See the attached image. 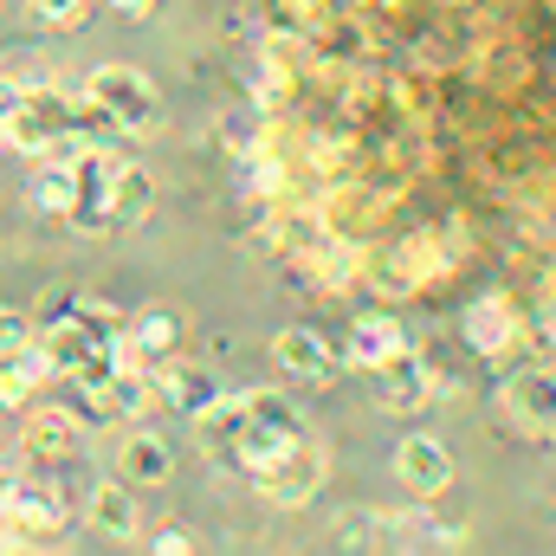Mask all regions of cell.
<instances>
[{"label":"cell","instance_id":"obj_1","mask_svg":"<svg viewBox=\"0 0 556 556\" xmlns=\"http://www.w3.org/2000/svg\"><path fill=\"white\" fill-rule=\"evenodd\" d=\"M85 104L117 137H155L162 130V98H155V85L142 78L137 65H98L85 78Z\"/></svg>","mask_w":556,"mask_h":556},{"label":"cell","instance_id":"obj_2","mask_svg":"<svg viewBox=\"0 0 556 556\" xmlns=\"http://www.w3.org/2000/svg\"><path fill=\"white\" fill-rule=\"evenodd\" d=\"M247 479H253L273 505H285V511H291V505H311L317 485H324V446H311V433H304V440L278 446L266 466H253Z\"/></svg>","mask_w":556,"mask_h":556},{"label":"cell","instance_id":"obj_3","mask_svg":"<svg viewBox=\"0 0 556 556\" xmlns=\"http://www.w3.org/2000/svg\"><path fill=\"white\" fill-rule=\"evenodd\" d=\"M0 505H7V531H13L20 544H59V538H65V505H59V492H46L39 479L0 485Z\"/></svg>","mask_w":556,"mask_h":556},{"label":"cell","instance_id":"obj_4","mask_svg":"<svg viewBox=\"0 0 556 556\" xmlns=\"http://www.w3.org/2000/svg\"><path fill=\"white\" fill-rule=\"evenodd\" d=\"M291 440H304V415L285 402V395H247V453H240V472H253V466H266L278 446H291Z\"/></svg>","mask_w":556,"mask_h":556},{"label":"cell","instance_id":"obj_5","mask_svg":"<svg viewBox=\"0 0 556 556\" xmlns=\"http://www.w3.org/2000/svg\"><path fill=\"white\" fill-rule=\"evenodd\" d=\"M498 415L531 440H556V376L551 369H525L498 389Z\"/></svg>","mask_w":556,"mask_h":556},{"label":"cell","instance_id":"obj_6","mask_svg":"<svg viewBox=\"0 0 556 556\" xmlns=\"http://www.w3.org/2000/svg\"><path fill=\"white\" fill-rule=\"evenodd\" d=\"M117 168H124V162H111V155H98V149L72 155V175H78L72 227H78V233H111V188H117Z\"/></svg>","mask_w":556,"mask_h":556},{"label":"cell","instance_id":"obj_7","mask_svg":"<svg viewBox=\"0 0 556 556\" xmlns=\"http://www.w3.org/2000/svg\"><path fill=\"white\" fill-rule=\"evenodd\" d=\"M194 446L220 466L240 472V453H247V395H220L214 408L194 415Z\"/></svg>","mask_w":556,"mask_h":556},{"label":"cell","instance_id":"obj_8","mask_svg":"<svg viewBox=\"0 0 556 556\" xmlns=\"http://www.w3.org/2000/svg\"><path fill=\"white\" fill-rule=\"evenodd\" d=\"M78 446H85V420L72 415V408H33L26 427H20V453L39 459V466H59Z\"/></svg>","mask_w":556,"mask_h":556},{"label":"cell","instance_id":"obj_9","mask_svg":"<svg viewBox=\"0 0 556 556\" xmlns=\"http://www.w3.org/2000/svg\"><path fill=\"white\" fill-rule=\"evenodd\" d=\"M395 479H402L415 498H440V492L453 485V453H446L433 433H408V440L395 446Z\"/></svg>","mask_w":556,"mask_h":556},{"label":"cell","instance_id":"obj_10","mask_svg":"<svg viewBox=\"0 0 556 556\" xmlns=\"http://www.w3.org/2000/svg\"><path fill=\"white\" fill-rule=\"evenodd\" d=\"M369 389H376V402L395 408V415H415V408L433 402V376L420 369L415 350H402V356H389L382 369H369Z\"/></svg>","mask_w":556,"mask_h":556},{"label":"cell","instance_id":"obj_11","mask_svg":"<svg viewBox=\"0 0 556 556\" xmlns=\"http://www.w3.org/2000/svg\"><path fill=\"white\" fill-rule=\"evenodd\" d=\"M273 363L285 369V376H298V382H330L337 376V350L311 330V324H291V330H278L273 337Z\"/></svg>","mask_w":556,"mask_h":556},{"label":"cell","instance_id":"obj_12","mask_svg":"<svg viewBox=\"0 0 556 556\" xmlns=\"http://www.w3.org/2000/svg\"><path fill=\"white\" fill-rule=\"evenodd\" d=\"M124 343H130V356H137L142 369H162V363L181 350V317H175V311H162V304H149V311L130 317Z\"/></svg>","mask_w":556,"mask_h":556},{"label":"cell","instance_id":"obj_13","mask_svg":"<svg viewBox=\"0 0 556 556\" xmlns=\"http://www.w3.org/2000/svg\"><path fill=\"white\" fill-rule=\"evenodd\" d=\"M155 395L175 408V415H201V408H214L220 402V382L207 376V369H194V363H162V376H155Z\"/></svg>","mask_w":556,"mask_h":556},{"label":"cell","instance_id":"obj_14","mask_svg":"<svg viewBox=\"0 0 556 556\" xmlns=\"http://www.w3.org/2000/svg\"><path fill=\"white\" fill-rule=\"evenodd\" d=\"M175 472V453H168V440L162 433H124L117 440V479H130V485H162Z\"/></svg>","mask_w":556,"mask_h":556},{"label":"cell","instance_id":"obj_15","mask_svg":"<svg viewBox=\"0 0 556 556\" xmlns=\"http://www.w3.org/2000/svg\"><path fill=\"white\" fill-rule=\"evenodd\" d=\"M408 350V337H402V324L395 317H356L350 324V363L369 376V369H382L389 356H402Z\"/></svg>","mask_w":556,"mask_h":556},{"label":"cell","instance_id":"obj_16","mask_svg":"<svg viewBox=\"0 0 556 556\" xmlns=\"http://www.w3.org/2000/svg\"><path fill=\"white\" fill-rule=\"evenodd\" d=\"M85 511H91V531H104L111 544H130V538H137V525H142L137 498H130V479H124V485H98Z\"/></svg>","mask_w":556,"mask_h":556},{"label":"cell","instance_id":"obj_17","mask_svg":"<svg viewBox=\"0 0 556 556\" xmlns=\"http://www.w3.org/2000/svg\"><path fill=\"white\" fill-rule=\"evenodd\" d=\"M26 201H33L46 220H72V207H78V175H72V162H52V155H46V168L33 175Z\"/></svg>","mask_w":556,"mask_h":556},{"label":"cell","instance_id":"obj_18","mask_svg":"<svg viewBox=\"0 0 556 556\" xmlns=\"http://www.w3.org/2000/svg\"><path fill=\"white\" fill-rule=\"evenodd\" d=\"M453 525H440L433 511H389V551H453Z\"/></svg>","mask_w":556,"mask_h":556},{"label":"cell","instance_id":"obj_19","mask_svg":"<svg viewBox=\"0 0 556 556\" xmlns=\"http://www.w3.org/2000/svg\"><path fill=\"white\" fill-rule=\"evenodd\" d=\"M149 201H155V181L142 175L137 162H124V168H117V188H111V233H124V227H142Z\"/></svg>","mask_w":556,"mask_h":556},{"label":"cell","instance_id":"obj_20","mask_svg":"<svg viewBox=\"0 0 556 556\" xmlns=\"http://www.w3.org/2000/svg\"><path fill=\"white\" fill-rule=\"evenodd\" d=\"M466 343H472L479 356H505V350H511V311H505L498 298H479V304L466 311Z\"/></svg>","mask_w":556,"mask_h":556},{"label":"cell","instance_id":"obj_21","mask_svg":"<svg viewBox=\"0 0 556 556\" xmlns=\"http://www.w3.org/2000/svg\"><path fill=\"white\" fill-rule=\"evenodd\" d=\"M337 544L343 551H389V511H350L343 525H337Z\"/></svg>","mask_w":556,"mask_h":556},{"label":"cell","instance_id":"obj_22","mask_svg":"<svg viewBox=\"0 0 556 556\" xmlns=\"http://www.w3.org/2000/svg\"><path fill=\"white\" fill-rule=\"evenodd\" d=\"M26 7H33V20L52 26V33H78V26L91 20V0H26Z\"/></svg>","mask_w":556,"mask_h":556},{"label":"cell","instance_id":"obj_23","mask_svg":"<svg viewBox=\"0 0 556 556\" xmlns=\"http://www.w3.org/2000/svg\"><path fill=\"white\" fill-rule=\"evenodd\" d=\"M149 551L155 556H188L194 551V538H188L181 525H162V531H149Z\"/></svg>","mask_w":556,"mask_h":556},{"label":"cell","instance_id":"obj_24","mask_svg":"<svg viewBox=\"0 0 556 556\" xmlns=\"http://www.w3.org/2000/svg\"><path fill=\"white\" fill-rule=\"evenodd\" d=\"M20 343H33V330H26V317H20V311H7V304H0V356H7V350H20Z\"/></svg>","mask_w":556,"mask_h":556},{"label":"cell","instance_id":"obj_25","mask_svg":"<svg viewBox=\"0 0 556 556\" xmlns=\"http://www.w3.org/2000/svg\"><path fill=\"white\" fill-rule=\"evenodd\" d=\"M20 78H0V137H7V117H13V104H20Z\"/></svg>","mask_w":556,"mask_h":556},{"label":"cell","instance_id":"obj_26","mask_svg":"<svg viewBox=\"0 0 556 556\" xmlns=\"http://www.w3.org/2000/svg\"><path fill=\"white\" fill-rule=\"evenodd\" d=\"M149 7L155 0H111V13H124V20H149Z\"/></svg>","mask_w":556,"mask_h":556}]
</instances>
